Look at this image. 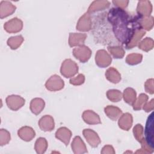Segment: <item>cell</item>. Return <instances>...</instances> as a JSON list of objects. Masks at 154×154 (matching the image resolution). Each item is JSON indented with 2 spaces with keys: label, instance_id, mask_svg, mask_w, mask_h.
Returning <instances> with one entry per match:
<instances>
[{
  "label": "cell",
  "instance_id": "1",
  "mask_svg": "<svg viewBox=\"0 0 154 154\" xmlns=\"http://www.w3.org/2000/svg\"><path fill=\"white\" fill-rule=\"evenodd\" d=\"M107 18L112 25L116 39L125 46L129 44L135 31L142 29L139 23V16L132 17L124 9L111 8Z\"/></svg>",
  "mask_w": 154,
  "mask_h": 154
},
{
  "label": "cell",
  "instance_id": "2",
  "mask_svg": "<svg viewBox=\"0 0 154 154\" xmlns=\"http://www.w3.org/2000/svg\"><path fill=\"white\" fill-rule=\"evenodd\" d=\"M78 72L77 64L70 59L65 60L61 66L60 72L65 78H72Z\"/></svg>",
  "mask_w": 154,
  "mask_h": 154
},
{
  "label": "cell",
  "instance_id": "3",
  "mask_svg": "<svg viewBox=\"0 0 154 154\" xmlns=\"http://www.w3.org/2000/svg\"><path fill=\"white\" fill-rule=\"evenodd\" d=\"M145 140L147 144L152 149H154L153 143V112H152L147 118L145 129H144Z\"/></svg>",
  "mask_w": 154,
  "mask_h": 154
},
{
  "label": "cell",
  "instance_id": "4",
  "mask_svg": "<svg viewBox=\"0 0 154 154\" xmlns=\"http://www.w3.org/2000/svg\"><path fill=\"white\" fill-rule=\"evenodd\" d=\"M91 49L87 46L82 45L75 48L73 50V56L81 63L87 62L91 55Z\"/></svg>",
  "mask_w": 154,
  "mask_h": 154
},
{
  "label": "cell",
  "instance_id": "5",
  "mask_svg": "<svg viewBox=\"0 0 154 154\" xmlns=\"http://www.w3.org/2000/svg\"><path fill=\"white\" fill-rule=\"evenodd\" d=\"M64 82L63 80L57 75L51 76L46 82L45 87L47 90L51 91H58L63 88Z\"/></svg>",
  "mask_w": 154,
  "mask_h": 154
},
{
  "label": "cell",
  "instance_id": "6",
  "mask_svg": "<svg viewBox=\"0 0 154 154\" xmlns=\"http://www.w3.org/2000/svg\"><path fill=\"white\" fill-rule=\"evenodd\" d=\"M112 58L109 54L104 49L97 51L95 56L96 64L101 68L108 67L111 63Z\"/></svg>",
  "mask_w": 154,
  "mask_h": 154
},
{
  "label": "cell",
  "instance_id": "7",
  "mask_svg": "<svg viewBox=\"0 0 154 154\" xmlns=\"http://www.w3.org/2000/svg\"><path fill=\"white\" fill-rule=\"evenodd\" d=\"M5 101L8 107L13 111L18 110L24 105L25 102V99L18 95L8 96Z\"/></svg>",
  "mask_w": 154,
  "mask_h": 154
},
{
  "label": "cell",
  "instance_id": "8",
  "mask_svg": "<svg viewBox=\"0 0 154 154\" xmlns=\"http://www.w3.org/2000/svg\"><path fill=\"white\" fill-rule=\"evenodd\" d=\"M4 28L5 30L9 33L18 32L20 31L23 28V22L20 19L14 17L5 23Z\"/></svg>",
  "mask_w": 154,
  "mask_h": 154
},
{
  "label": "cell",
  "instance_id": "9",
  "mask_svg": "<svg viewBox=\"0 0 154 154\" xmlns=\"http://www.w3.org/2000/svg\"><path fill=\"white\" fill-rule=\"evenodd\" d=\"M152 11V5L149 1H140L138 2L137 12L138 16L143 17H149Z\"/></svg>",
  "mask_w": 154,
  "mask_h": 154
},
{
  "label": "cell",
  "instance_id": "10",
  "mask_svg": "<svg viewBox=\"0 0 154 154\" xmlns=\"http://www.w3.org/2000/svg\"><path fill=\"white\" fill-rule=\"evenodd\" d=\"M83 135L88 143L93 147H96L100 143V139L97 134L92 129H85L83 130Z\"/></svg>",
  "mask_w": 154,
  "mask_h": 154
},
{
  "label": "cell",
  "instance_id": "11",
  "mask_svg": "<svg viewBox=\"0 0 154 154\" xmlns=\"http://www.w3.org/2000/svg\"><path fill=\"white\" fill-rule=\"evenodd\" d=\"M91 28V20L90 13L86 12L79 19L77 25L76 29L80 31H88Z\"/></svg>",
  "mask_w": 154,
  "mask_h": 154
},
{
  "label": "cell",
  "instance_id": "12",
  "mask_svg": "<svg viewBox=\"0 0 154 154\" xmlns=\"http://www.w3.org/2000/svg\"><path fill=\"white\" fill-rule=\"evenodd\" d=\"M38 126L41 130L45 132L52 131L55 127L53 117L49 115L43 116L38 121Z\"/></svg>",
  "mask_w": 154,
  "mask_h": 154
},
{
  "label": "cell",
  "instance_id": "13",
  "mask_svg": "<svg viewBox=\"0 0 154 154\" xmlns=\"http://www.w3.org/2000/svg\"><path fill=\"white\" fill-rule=\"evenodd\" d=\"M87 38L85 34L81 33H70L69 38V45L70 47L80 46L84 45Z\"/></svg>",
  "mask_w": 154,
  "mask_h": 154
},
{
  "label": "cell",
  "instance_id": "14",
  "mask_svg": "<svg viewBox=\"0 0 154 154\" xmlns=\"http://www.w3.org/2000/svg\"><path fill=\"white\" fill-rule=\"evenodd\" d=\"M82 117L84 121L88 125H96L101 123L99 115L92 110H86L84 111Z\"/></svg>",
  "mask_w": 154,
  "mask_h": 154
},
{
  "label": "cell",
  "instance_id": "15",
  "mask_svg": "<svg viewBox=\"0 0 154 154\" xmlns=\"http://www.w3.org/2000/svg\"><path fill=\"white\" fill-rule=\"evenodd\" d=\"M0 16L1 19L6 17L12 14L16 10V6L13 5L9 1H2L0 4Z\"/></svg>",
  "mask_w": 154,
  "mask_h": 154
},
{
  "label": "cell",
  "instance_id": "16",
  "mask_svg": "<svg viewBox=\"0 0 154 154\" xmlns=\"http://www.w3.org/2000/svg\"><path fill=\"white\" fill-rule=\"evenodd\" d=\"M72 149L74 153L80 154L87 152V147L80 137L76 136L72 143Z\"/></svg>",
  "mask_w": 154,
  "mask_h": 154
},
{
  "label": "cell",
  "instance_id": "17",
  "mask_svg": "<svg viewBox=\"0 0 154 154\" xmlns=\"http://www.w3.org/2000/svg\"><path fill=\"white\" fill-rule=\"evenodd\" d=\"M72 137V132L66 127L59 128L55 132V137L67 146Z\"/></svg>",
  "mask_w": 154,
  "mask_h": 154
},
{
  "label": "cell",
  "instance_id": "18",
  "mask_svg": "<svg viewBox=\"0 0 154 154\" xmlns=\"http://www.w3.org/2000/svg\"><path fill=\"white\" fill-rule=\"evenodd\" d=\"M133 122L132 116L130 113L126 112L122 114L119 120V126L123 130L129 131L132 127Z\"/></svg>",
  "mask_w": 154,
  "mask_h": 154
},
{
  "label": "cell",
  "instance_id": "19",
  "mask_svg": "<svg viewBox=\"0 0 154 154\" xmlns=\"http://www.w3.org/2000/svg\"><path fill=\"white\" fill-rule=\"evenodd\" d=\"M18 136L23 141H29L34 138L35 135L34 129L29 126H23L19 129L17 132Z\"/></svg>",
  "mask_w": 154,
  "mask_h": 154
},
{
  "label": "cell",
  "instance_id": "20",
  "mask_svg": "<svg viewBox=\"0 0 154 154\" xmlns=\"http://www.w3.org/2000/svg\"><path fill=\"white\" fill-rule=\"evenodd\" d=\"M110 2L108 1H94L88 7L87 12L90 14L96 11L103 10L108 8Z\"/></svg>",
  "mask_w": 154,
  "mask_h": 154
},
{
  "label": "cell",
  "instance_id": "21",
  "mask_svg": "<svg viewBox=\"0 0 154 154\" xmlns=\"http://www.w3.org/2000/svg\"><path fill=\"white\" fill-rule=\"evenodd\" d=\"M45 105V101L41 98H34L30 103V110L35 115L39 114L44 109Z\"/></svg>",
  "mask_w": 154,
  "mask_h": 154
},
{
  "label": "cell",
  "instance_id": "22",
  "mask_svg": "<svg viewBox=\"0 0 154 154\" xmlns=\"http://www.w3.org/2000/svg\"><path fill=\"white\" fill-rule=\"evenodd\" d=\"M104 111L106 115L113 121L117 120L122 114V110L119 108L113 105L106 106L104 109Z\"/></svg>",
  "mask_w": 154,
  "mask_h": 154
},
{
  "label": "cell",
  "instance_id": "23",
  "mask_svg": "<svg viewBox=\"0 0 154 154\" xmlns=\"http://www.w3.org/2000/svg\"><path fill=\"white\" fill-rule=\"evenodd\" d=\"M106 78L112 83H119L121 80V75L114 67L108 68L105 72Z\"/></svg>",
  "mask_w": 154,
  "mask_h": 154
},
{
  "label": "cell",
  "instance_id": "24",
  "mask_svg": "<svg viewBox=\"0 0 154 154\" xmlns=\"http://www.w3.org/2000/svg\"><path fill=\"white\" fill-rule=\"evenodd\" d=\"M136 96L137 93L135 91L133 88L130 87L126 88L124 90L123 94L122 95V97H123L125 102L131 105H132L133 103L135 102L137 99Z\"/></svg>",
  "mask_w": 154,
  "mask_h": 154
},
{
  "label": "cell",
  "instance_id": "25",
  "mask_svg": "<svg viewBox=\"0 0 154 154\" xmlns=\"http://www.w3.org/2000/svg\"><path fill=\"white\" fill-rule=\"evenodd\" d=\"M145 34L146 31L142 29L136 31L129 44L126 46V48L127 49H132L134 46H136L137 45H138L140 40L145 35Z\"/></svg>",
  "mask_w": 154,
  "mask_h": 154
},
{
  "label": "cell",
  "instance_id": "26",
  "mask_svg": "<svg viewBox=\"0 0 154 154\" xmlns=\"http://www.w3.org/2000/svg\"><path fill=\"white\" fill-rule=\"evenodd\" d=\"M139 17L140 25L143 30L146 29L147 31H149L152 29L153 26V17L152 16L145 17L139 16Z\"/></svg>",
  "mask_w": 154,
  "mask_h": 154
},
{
  "label": "cell",
  "instance_id": "27",
  "mask_svg": "<svg viewBox=\"0 0 154 154\" xmlns=\"http://www.w3.org/2000/svg\"><path fill=\"white\" fill-rule=\"evenodd\" d=\"M48 147V142L45 138L40 137L38 138L34 146V149L35 152L38 154H42L45 152Z\"/></svg>",
  "mask_w": 154,
  "mask_h": 154
},
{
  "label": "cell",
  "instance_id": "28",
  "mask_svg": "<svg viewBox=\"0 0 154 154\" xmlns=\"http://www.w3.org/2000/svg\"><path fill=\"white\" fill-rule=\"evenodd\" d=\"M148 96L144 93H141L139 95L138 99H136L135 102L132 105L134 110L138 111L143 108L144 105L147 102Z\"/></svg>",
  "mask_w": 154,
  "mask_h": 154
},
{
  "label": "cell",
  "instance_id": "29",
  "mask_svg": "<svg viewBox=\"0 0 154 154\" xmlns=\"http://www.w3.org/2000/svg\"><path fill=\"white\" fill-rule=\"evenodd\" d=\"M154 46V42L152 38L150 37H146L141 40L138 43L139 49L145 52H148L152 50Z\"/></svg>",
  "mask_w": 154,
  "mask_h": 154
},
{
  "label": "cell",
  "instance_id": "30",
  "mask_svg": "<svg viewBox=\"0 0 154 154\" xmlns=\"http://www.w3.org/2000/svg\"><path fill=\"white\" fill-rule=\"evenodd\" d=\"M23 40V37L22 35L11 37L7 40V45L11 49H16L22 45Z\"/></svg>",
  "mask_w": 154,
  "mask_h": 154
},
{
  "label": "cell",
  "instance_id": "31",
  "mask_svg": "<svg viewBox=\"0 0 154 154\" xmlns=\"http://www.w3.org/2000/svg\"><path fill=\"white\" fill-rule=\"evenodd\" d=\"M108 50L114 58L119 59L124 57L125 51L120 46H109L108 47Z\"/></svg>",
  "mask_w": 154,
  "mask_h": 154
},
{
  "label": "cell",
  "instance_id": "32",
  "mask_svg": "<svg viewBox=\"0 0 154 154\" xmlns=\"http://www.w3.org/2000/svg\"><path fill=\"white\" fill-rule=\"evenodd\" d=\"M143 59V55L140 54H129L126 58V62L129 65H136L140 63Z\"/></svg>",
  "mask_w": 154,
  "mask_h": 154
},
{
  "label": "cell",
  "instance_id": "33",
  "mask_svg": "<svg viewBox=\"0 0 154 154\" xmlns=\"http://www.w3.org/2000/svg\"><path fill=\"white\" fill-rule=\"evenodd\" d=\"M106 96L109 100L116 102L120 101L122 98V93L118 90H109L106 92Z\"/></svg>",
  "mask_w": 154,
  "mask_h": 154
},
{
  "label": "cell",
  "instance_id": "34",
  "mask_svg": "<svg viewBox=\"0 0 154 154\" xmlns=\"http://www.w3.org/2000/svg\"><path fill=\"white\" fill-rule=\"evenodd\" d=\"M133 134L135 139L141 143L145 139L143 135V127L141 124H137L133 129Z\"/></svg>",
  "mask_w": 154,
  "mask_h": 154
},
{
  "label": "cell",
  "instance_id": "35",
  "mask_svg": "<svg viewBox=\"0 0 154 154\" xmlns=\"http://www.w3.org/2000/svg\"><path fill=\"white\" fill-rule=\"evenodd\" d=\"M0 138H1V146L7 144L10 140V134L6 129H1L0 131Z\"/></svg>",
  "mask_w": 154,
  "mask_h": 154
},
{
  "label": "cell",
  "instance_id": "36",
  "mask_svg": "<svg viewBox=\"0 0 154 154\" xmlns=\"http://www.w3.org/2000/svg\"><path fill=\"white\" fill-rule=\"evenodd\" d=\"M85 81V76L83 74H79L75 78H72L69 82L70 84L73 85H80L82 84Z\"/></svg>",
  "mask_w": 154,
  "mask_h": 154
},
{
  "label": "cell",
  "instance_id": "37",
  "mask_svg": "<svg viewBox=\"0 0 154 154\" xmlns=\"http://www.w3.org/2000/svg\"><path fill=\"white\" fill-rule=\"evenodd\" d=\"M144 88L146 92L149 93V94H153L154 93V89H153V79H147L145 84H144Z\"/></svg>",
  "mask_w": 154,
  "mask_h": 154
},
{
  "label": "cell",
  "instance_id": "38",
  "mask_svg": "<svg viewBox=\"0 0 154 154\" xmlns=\"http://www.w3.org/2000/svg\"><path fill=\"white\" fill-rule=\"evenodd\" d=\"M154 108V99H151L149 102H147L143 106V109L147 112H150Z\"/></svg>",
  "mask_w": 154,
  "mask_h": 154
},
{
  "label": "cell",
  "instance_id": "39",
  "mask_svg": "<svg viewBox=\"0 0 154 154\" xmlns=\"http://www.w3.org/2000/svg\"><path fill=\"white\" fill-rule=\"evenodd\" d=\"M112 3L117 7V8L124 9L128 6L129 1H112Z\"/></svg>",
  "mask_w": 154,
  "mask_h": 154
},
{
  "label": "cell",
  "instance_id": "40",
  "mask_svg": "<svg viewBox=\"0 0 154 154\" xmlns=\"http://www.w3.org/2000/svg\"><path fill=\"white\" fill-rule=\"evenodd\" d=\"M101 153H115V151L111 146L106 145L102 148Z\"/></svg>",
  "mask_w": 154,
  "mask_h": 154
}]
</instances>
